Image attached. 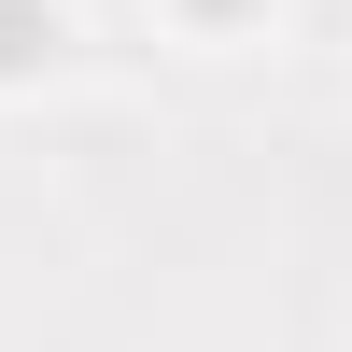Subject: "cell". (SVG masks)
<instances>
[{
  "mask_svg": "<svg viewBox=\"0 0 352 352\" xmlns=\"http://www.w3.org/2000/svg\"><path fill=\"white\" fill-rule=\"evenodd\" d=\"M56 56V0H0V85H28Z\"/></svg>",
  "mask_w": 352,
  "mask_h": 352,
  "instance_id": "1",
  "label": "cell"
},
{
  "mask_svg": "<svg viewBox=\"0 0 352 352\" xmlns=\"http://www.w3.org/2000/svg\"><path fill=\"white\" fill-rule=\"evenodd\" d=\"M197 14H240V0H197Z\"/></svg>",
  "mask_w": 352,
  "mask_h": 352,
  "instance_id": "2",
  "label": "cell"
}]
</instances>
